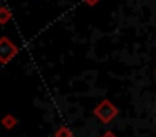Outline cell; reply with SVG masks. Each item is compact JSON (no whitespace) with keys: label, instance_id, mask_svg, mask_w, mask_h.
Segmentation results:
<instances>
[{"label":"cell","instance_id":"6da1fadb","mask_svg":"<svg viewBox=\"0 0 156 137\" xmlns=\"http://www.w3.org/2000/svg\"><path fill=\"white\" fill-rule=\"evenodd\" d=\"M94 115L98 117L102 124H109V122L114 120L116 115H118V107L108 99L101 100V102L94 107Z\"/></svg>","mask_w":156,"mask_h":137},{"label":"cell","instance_id":"7a4b0ae2","mask_svg":"<svg viewBox=\"0 0 156 137\" xmlns=\"http://www.w3.org/2000/svg\"><path fill=\"white\" fill-rule=\"evenodd\" d=\"M17 53H19V47L9 37L0 39V63H4V65L9 63Z\"/></svg>","mask_w":156,"mask_h":137},{"label":"cell","instance_id":"3957f363","mask_svg":"<svg viewBox=\"0 0 156 137\" xmlns=\"http://www.w3.org/2000/svg\"><path fill=\"white\" fill-rule=\"evenodd\" d=\"M2 125H4L5 129H14V127L17 125V119H15L12 114H7V115H4V119H2Z\"/></svg>","mask_w":156,"mask_h":137},{"label":"cell","instance_id":"277c9868","mask_svg":"<svg viewBox=\"0 0 156 137\" xmlns=\"http://www.w3.org/2000/svg\"><path fill=\"white\" fill-rule=\"evenodd\" d=\"M10 19H12V12L7 7H2V9H0V25H5Z\"/></svg>","mask_w":156,"mask_h":137},{"label":"cell","instance_id":"5b68a950","mask_svg":"<svg viewBox=\"0 0 156 137\" xmlns=\"http://www.w3.org/2000/svg\"><path fill=\"white\" fill-rule=\"evenodd\" d=\"M54 137H74V135H72L71 129H67V127H66V125H61V127H59L57 130H55Z\"/></svg>","mask_w":156,"mask_h":137},{"label":"cell","instance_id":"8992f818","mask_svg":"<svg viewBox=\"0 0 156 137\" xmlns=\"http://www.w3.org/2000/svg\"><path fill=\"white\" fill-rule=\"evenodd\" d=\"M84 2H86V3H87V5H89V7H94V5H96V3H99V0H84Z\"/></svg>","mask_w":156,"mask_h":137},{"label":"cell","instance_id":"52a82bcc","mask_svg":"<svg viewBox=\"0 0 156 137\" xmlns=\"http://www.w3.org/2000/svg\"><path fill=\"white\" fill-rule=\"evenodd\" d=\"M101 137H116V135H114L112 132H106V134H102Z\"/></svg>","mask_w":156,"mask_h":137}]
</instances>
